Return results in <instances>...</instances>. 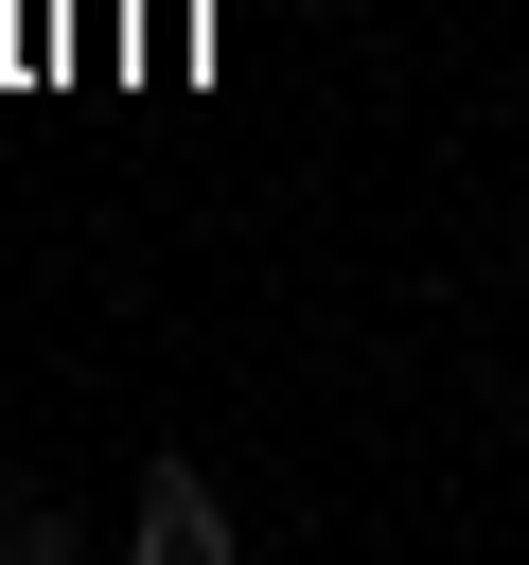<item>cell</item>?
Masks as SVG:
<instances>
[{
  "label": "cell",
  "mask_w": 529,
  "mask_h": 565,
  "mask_svg": "<svg viewBox=\"0 0 529 565\" xmlns=\"http://www.w3.org/2000/svg\"><path fill=\"white\" fill-rule=\"evenodd\" d=\"M141 565H229V494L194 459H141Z\"/></svg>",
  "instance_id": "6da1fadb"
},
{
  "label": "cell",
  "mask_w": 529,
  "mask_h": 565,
  "mask_svg": "<svg viewBox=\"0 0 529 565\" xmlns=\"http://www.w3.org/2000/svg\"><path fill=\"white\" fill-rule=\"evenodd\" d=\"M0 547H35V565H53V547H71V512H53V494H0Z\"/></svg>",
  "instance_id": "7a4b0ae2"
}]
</instances>
